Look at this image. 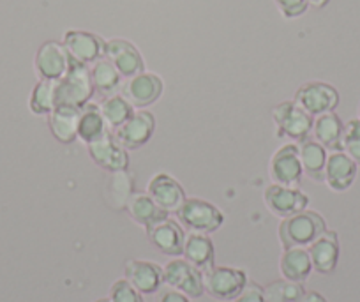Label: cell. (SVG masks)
I'll return each instance as SVG.
<instances>
[{
	"label": "cell",
	"instance_id": "ba28073f",
	"mask_svg": "<svg viewBox=\"0 0 360 302\" xmlns=\"http://www.w3.org/2000/svg\"><path fill=\"white\" fill-rule=\"evenodd\" d=\"M162 277L166 284L182 291L188 297L198 298L205 294L203 272L186 258H175L166 263V267H162Z\"/></svg>",
	"mask_w": 360,
	"mask_h": 302
},
{
	"label": "cell",
	"instance_id": "44dd1931",
	"mask_svg": "<svg viewBox=\"0 0 360 302\" xmlns=\"http://www.w3.org/2000/svg\"><path fill=\"white\" fill-rule=\"evenodd\" d=\"M79 112L82 108H75V106H55L53 112L48 115V126L55 140L69 145L78 138Z\"/></svg>",
	"mask_w": 360,
	"mask_h": 302
},
{
	"label": "cell",
	"instance_id": "ac0fdd59",
	"mask_svg": "<svg viewBox=\"0 0 360 302\" xmlns=\"http://www.w3.org/2000/svg\"><path fill=\"white\" fill-rule=\"evenodd\" d=\"M359 165L346 152H330L325 166V182L335 193H345L355 182Z\"/></svg>",
	"mask_w": 360,
	"mask_h": 302
},
{
	"label": "cell",
	"instance_id": "2e32d148",
	"mask_svg": "<svg viewBox=\"0 0 360 302\" xmlns=\"http://www.w3.org/2000/svg\"><path fill=\"white\" fill-rule=\"evenodd\" d=\"M147 194L166 213H176L186 201V191L168 173H155L147 186Z\"/></svg>",
	"mask_w": 360,
	"mask_h": 302
},
{
	"label": "cell",
	"instance_id": "f546056e",
	"mask_svg": "<svg viewBox=\"0 0 360 302\" xmlns=\"http://www.w3.org/2000/svg\"><path fill=\"white\" fill-rule=\"evenodd\" d=\"M57 106V82L39 80L30 92L29 108L36 115H50Z\"/></svg>",
	"mask_w": 360,
	"mask_h": 302
},
{
	"label": "cell",
	"instance_id": "ab89813d",
	"mask_svg": "<svg viewBox=\"0 0 360 302\" xmlns=\"http://www.w3.org/2000/svg\"><path fill=\"white\" fill-rule=\"evenodd\" d=\"M96 302H110V298H99V301H96Z\"/></svg>",
	"mask_w": 360,
	"mask_h": 302
},
{
	"label": "cell",
	"instance_id": "83f0119b",
	"mask_svg": "<svg viewBox=\"0 0 360 302\" xmlns=\"http://www.w3.org/2000/svg\"><path fill=\"white\" fill-rule=\"evenodd\" d=\"M309 251L306 248H288L281 256L283 277L293 283H304L313 272Z\"/></svg>",
	"mask_w": 360,
	"mask_h": 302
},
{
	"label": "cell",
	"instance_id": "74e56055",
	"mask_svg": "<svg viewBox=\"0 0 360 302\" xmlns=\"http://www.w3.org/2000/svg\"><path fill=\"white\" fill-rule=\"evenodd\" d=\"M300 302H327V298L321 294H318V291H306V295H304Z\"/></svg>",
	"mask_w": 360,
	"mask_h": 302
},
{
	"label": "cell",
	"instance_id": "4fadbf2b",
	"mask_svg": "<svg viewBox=\"0 0 360 302\" xmlns=\"http://www.w3.org/2000/svg\"><path fill=\"white\" fill-rule=\"evenodd\" d=\"M86 149H89L90 159L105 172H124L129 168V152L113 138L112 133L94 144H89Z\"/></svg>",
	"mask_w": 360,
	"mask_h": 302
},
{
	"label": "cell",
	"instance_id": "d4e9b609",
	"mask_svg": "<svg viewBox=\"0 0 360 302\" xmlns=\"http://www.w3.org/2000/svg\"><path fill=\"white\" fill-rule=\"evenodd\" d=\"M184 258L189 263L196 267L202 272H207L214 267V260H216V249H214L212 241L209 235L205 234H189L186 237L184 244Z\"/></svg>",
	"mask_w": 360,
	"mask_h": 302
},
{
	"label": "cell",
	"instance_id": "4316f807",
	"mask_svg": "<svg viewBox=\"0 0 360 302\" xmlns=\"http://www.w3.org/2000/svg\"><path fill=\"white\" fill-rule=\"evenodd\" d=\"M110 133L106 120L103 117L99 105L96 103H86L79 112V122H78V138L83 144H94V141L101 140L103 137Z\"/></svg>",
	"mask_w": 360,
	"mask_h": 302
},
{
	"label": "cell",
	"instance_id": "f35d334b",
	"mask_svg": "<svg viewBox=\"0 0 360 302\" xmlns=\"http://www.w3.org/2000/svg\"><path fill=\"white\" fill-rule=\"evenodd\" d=\"M328 2H330V0H307V4L313 6V8H316V9L325 8V6H327Z\"/></svg>",
	"mask_w": 360,
	"mask_h": 302
},
{
	"label": "cell",
	"instance_id": "1f68e13d",
	"mask_svg": "<svg viewBox=\"0 0 360 302\" xmlns=\"http://www.w3.org/2000/svg\"><path fill=\"white\" fill-rule=\"evenodd\" d=\"M342 152H346L360 166V119H352L345 124Z\"/></svg>",
	"mask_w": 360,
	"mask_h": 302
},
{
	"label": "cell",
	"instance_id": "8fae6325",
	"mask_svg": "<svg viewBox=\"0 0 360 302\" xmlns=\"http://www.w3.org/2000/svg\"><path fill=\"white\" fill-rule=\"evenodd\" d=\"M155 119L150 112L138 110L133 113L127 122H124L119 130L113 131V138L127 151H136L147 145L154 137Z\"/></svg>",
	"mask_w": 360,
	"mask_h": 302
},
{
	"label": "cell",
	"instance_id": "7a4b0ae2",
	"mask_svg": "<svg viewBox=\"0 0 360 302\" xmlns=\"http://www.w3.org/2000/svg\"><path fill=\"white\" fill-rule=\"evenodd\" d=\"M94 96V85L90 78L89 65L71 61L68 75L57 82V106L83 108Z\"/></svg>",
	"mask_w": 360,
	"mask_h": 302
},
{
	"label": "cell",
	"instance_id": "603a6c76",
	"mask_svg": "<svg viewBox=\"0 0 360 302\" xmlns=\"http://www.w3.org/2000/svg\"><path fill=\"white\" fill-rule=\"evenodd\" d=\"M126 209L129 216L133 218V221L141 225L145 230L168 220V213L162 210L147 193H133V196L127 201Z\"/></svg>",
	"mask_w": 360,
	"mask_h": 302
},
{
	"label": "cell",
	"instance_id": "8d00e7d4",
	"mask_svg": "<svg viewBox=\"0 0 360 302\" xmlns=\"http://www.w3.org/2000/svg\"><path fill=\"white\" fill-rule=\"evenodd\" d=\"M159 302H191V301H189L188 295H184L182 291L169 290V291H166V294L161 295Z\"/></svg>",
	"mask_w": 360,
	"mask_h": 302
},
{
	"label": "cell",
	"instance_id": "e0dca14e",
	"mask_svg": "<svg viewBox=\"0 0 360 302\" xmlns=\"http://www.w3.org/2000/svg\"><path fill=\"white\" fill-rule=\"evenodd\" d=\"M124 277L143 295L155 294L165 283L162 267L147 260H127L124 265Z\"/></svg>",
	"mask_w": 360,
	"mask_h": 302
},
{
	"label": "cell",
	"instance_id": "484cf974",
	"mask_svg": "<svg viewBox=\"0 0 360 302\" xmlns=\"http://www.w3.org/2000/svg\"><path fill=\"white\" fill-rule=\"evenodd\" d=\"M299 152L304 173L314 182H325V166H327L328 158L327 149L318 144L314 138H307L300 141Z\"/></svg>",
	"mask_w": 360,
	"mask_h": 302
},
{
	"label": "cell",
	"instance_id": "30bf717a",
	"mask_svg": "<svg viewBox=\"0 0 360 302\" xmlns=\"http://www.w3.org/2000/svg\"><path fill=\"white\" fill-rule=\"evenodd\" d=\"M265 203L274 216L285 220V218L306 210L307 206H309V196L304 191H300L299 187L272 184L265 189Z\"/></svg>",
	"mask_w": 360,
	"mask_h": 302
},
{
	"label": "cell",
	"instance_id": "3957f363",
	"mask_svg": "<svg viewBox=\"0 0 360 302\" xmlns=\"http://www.w3.org/2000/svg\"><path fill=\"white\" fill-rule=\"evenodd\" d=\"M175 214L179 223L193 234H214L224 223L223 213L202 198H186L182 207Z\"/></svg>",
	"mask_w": 360,
	"mask_h": 302
},
{
	"label": "cell",
	"instance_id": "9a60e30c",
	"mask_svg": "<svg viewBox=\"0 0 360 302\" xmlns=\"http://www.w3.org/2000/svg\"><path fill=\"white\" fill-rule=\"evenodd\" d=\"M105 58H108L122 78H133L145 71V61L138 48L126 39L106 41Z\"/></svg>",
	"mask_w": 360,
	"mask_h": 302
},
{
	"label": "cell",
	"instance_id": "e575fe53",
	"mask_svg": "<svg viewBox=\"0 0 360 302\" xmlns=\"http://www.w3.org/2000/svg\"><path fill=\"white\" fill-rule=\"evenodd\" d=\"M285 18H299L307 11V0H274Z\"/></svg>",
	"mask_w": 360,
	"mask_h": 302
},
{
	"label": "cell",
	"instance_id": "5b68a950",
	"mask_svg": "<svg viewBox=\"0 0 360 302\" xmlns=\"http://www.w3.org/2000/svg\"><path fill=\"white\" fill-rule=\"evenodd\" d=\"M293 101L311 117H320L338 108L339 92L330 83L307 82L297 89Z\"/></svg>",
	"mask_w": 360,
	"mask_h": 302
},
{
	"label": "cell",
	"instance_id": "5bb4252c",
	"mask_svg": "<svg viewBox=\"0 0 360 302\" xmlns=\"http://www.w3.org/2000/svg\"><path fill=\"white\" fill-rule=\"evenodd\" d=\"M122 96L134 108H147L162 96V80L154 73H140L127 78L122 87Z\"/></svg>",
	"mask_w": 360,
	"mask_h": 302
},
{
	"label": "cell",
	"instance_id": "60d3db41",
	"mask_svg": "<svg viewBox=\"0 0 360 302\" xmlns=\"http://www.w3.org/2000/svg\"><path fill=\"white\" fill-rule=\"evenodd\" d=\"M359 119H360V106H359Z\"/></svg>",
	"mask_w": 360,
	"mask_h": 302
},
{
	"label": "cell",
	"instance_id": "d6986e66",
	"mask_svg": "<svg viewBox=\"0 0 360 302\" xmlns=\"http://www.w3.org/2000/svg\"><path fill=\"white\" fill-rule=\"evenodd\" d=\"M148 241L161 253L168 256H180L184 253L186 234L180 223L173 220H165L154 227L147 228Z\"/></svg>",
	"mask_w": 360,
	"mask_h": 302
},
{
	"label": "cell",
	"instance_id": "9c48e42d",
	"mask_svg": "<svg viewBox=\"0 0 360 302\" xmlns=\"http://www.w3.org/2000/svg\"><path fill=\"white\" fill-rule=\"evenodd\" d=\"M71 55L64 48V44L57 41H46L39 46L36 54V73L41 80H53L58 82L68 75L71 68Z\"/></svg>",
	"mask_w": 360,
	"mask_h": 302
},
{
	"label": "cell",
	"instance_id": "52a82bcc",
	"mask_svg": "<svg viewBox=\"0 0 360 302\" xmlns=\"http://www.w3.org/2000/svg\"><path fill=\"white\" fill-rule=\"evenodd\" d=\"M269 172L270 179L274 180V184L299 187L304 175L299 145L295 141H292V144H286L283 147H279L274 152V156H272V159H270Z\"/></svg>",
	"mask_w": 360,
	"mask_h": 302
},
{
	"label": "cell",
	"instance_id": "f1b7e54d",
	"mask_svg": "<svg viewBox=\"0 0 360 302\" xmlns=\"http://www.w3.org/2000/svg\"><path fill=\"white\" fill-rule=\"evenodd\" d=\"M99 110H101L103 117H105L110 133L119 130V127L122 126L124 122H127V120L133 117V113L136 112V108L131 105L126 97L120 96V94L105 97V99L101 101V105H99Z\"/></svg>",
	"mask_w": 360,
	"mask_h": 302
},
{
	"label": "cell",
	"instance_id": "6da1fadb",
	"mask_svg": "<svg viewBox=\"0 0 360 302\" xmlns=\"http://www.w3.org/2000/svg\"><path fill=\"white\" fill-rule=\"evenodd\" d=\"M325 230H327V223L320 214L314 210H302V213L285 218L279 227V239L285 249L306 248L313 244Z\"/></svg>",
	"mask_w": 360,
	"mask_h": 302
},
{
	"label": "cell",
	"instance_id": "836d02e7",
	"mask_svg": "<svg viewBox=\"0 0 360 302\" xmlns=\"http://www.w3.org/2000/svg\"><path fill=\"white\" fill-rule=\"evenodd\" d=\"M129 179V175H127V172L124 170V172H113L112 179H110V196H112V200H119L122 201L124 207L127 206V201H129V198L133 196V189H122V184L126 182V180Z\"/></svg>",
	"mask_w": 360,
	"mask_h": 302
},
{
	"label": "cell",
	"instance_id": "cb8c5ba5",
	"mask_svg": "<svg viewBox=\"0 0 360 302\" xmlns=\"http://www.w3.org/2000/svg\"><path fill=\"white\" fill-rule=\"evenodd\" d=\"M342 131H345L342 120L339 119L338 113L330 112L316 117V120L313 124V133L311 134L327 151L339 152L342 151Z\"/></svg>",
	"mask_w": 360,
	"mask_h": 302
},
{
	"label": "cell",
	"instance_id": "ffe728a7",
	"mask_svg": "<svg viewBox=\"0 0 360 302\" xmlns=\"http://www.w3.org/2000/svg\"><path fill=\"white\" fill-rule=\"evenodd\" d=\"M309 256L313 269L320 274H332L339 262V237L335 232L325 230L309 246Z\"/></svg>",
	"mask_w": 360,
	"mask_h": 302
},
{
	"label": "cell",
	"instance_id": "7c38bea8",
	"mask_svg": "<svg viewBox=\"0 0 360 302\" xmlns=\"http://www.w3.org/2000/svg\"><path fill=\"white\" fill-rule=\"evenodd\" d=\"M62 44L71 55L72 61L79 62V64L90 65L105 57L106 41L96 34L86 32V30H68L64 34Z\"/></svg>",
	"mask_w": 360,
	"mask_h": 302
},
{
	"label": "cell",
	"instance_id": "d590c367",
	"mask_svg": "<svg viewBox=\"0 0 360 302\" xmlns=\"http://www.w3.org/2000/svg\"><path fill=\"white\" fill-rule=\"evenodd\" d=\"M233 302H266L265 290L258 283H255V281H251V283L248 281L244 290L233 298Z\"/></svg>",
	"mask_w": 360,
	"mask_h": 302
},
{
	"label": "cell",
	"instance_id": "277c9868",
	"mask_svg": "<svg viewBox=\"0 0 360 302\" xmlns=\"http://www.w3.org/2000/svg\"><path fill=\"white\" fill-rule=\"evenodd\" d=\"M272 119L278 127L279 138H290L292 141H304L313 133L314 119L304 112L295 101H283L272 110Z\"/></svg>",
	"mask_w": 360,
	"mask_h": 302
},
{
	"label": "cell",
	"instance_id": "7402d4cb",
	"mask_svg": "<svg viewBox=\"0 0 360 302\" xmlns=\"http://www.w3.org/2000/svg\"><path fill=\"white\" fill-rule=\"evenodd\" d=\"M89 69L92 85H94V94L101 96L103 99L115 96L122 90V75L117 71V68L108 58H99L94 64H90Z\"/></svg>",
	"mask_w": 360,
	"mask_h": 302
},
{
	"label": "cell",
	"instance_id": "4dcf8cb0",
	"mask_svg": "<svg viewBox=\"0 0 360 302\" xmlns=\"http://www.w3.org/2000/svg\"><path fill=\"white\" fill-rule=\"evenodd\" d=\"M263 290H265L266 302H300L306 295L302 283H293L288 279L274 281Z\"/></svg>",
	"mask_w": 360,
	"mask_h": 302
},
{
	"label": "cell",
	"instance_id": "d6a6232c",
	"mask_svg": "<svg viewBox=\"0 0 360 302\" xmlns=\"http://www.w3.org/2000/svg\"><path fill=\"white\" fill-rule=\"evenodd\" d=\"M108 298L110 302H145L143 294H140L126 277L124 279H117L113 283V287L110 288Z\"/></svg>",
	"mask_w": 360,
	"mask_h": 302
},
{
	"label": "cell",
	"instance_id": "8992f818",
	"mask_svg": "<svg viewBox=\"0 0 360 302\" xmlns=\"http://www.w3.org/2000/svg\"><path fill=\"white\" fill-rule=\"evenodd\" d=\"M248 284V276L242 269L233 267H212L203 272V287L210 297L217 301H233Z\"/></svg>",
	"mask_w": 360,
	"mask_h": 302
}]
</instances>
